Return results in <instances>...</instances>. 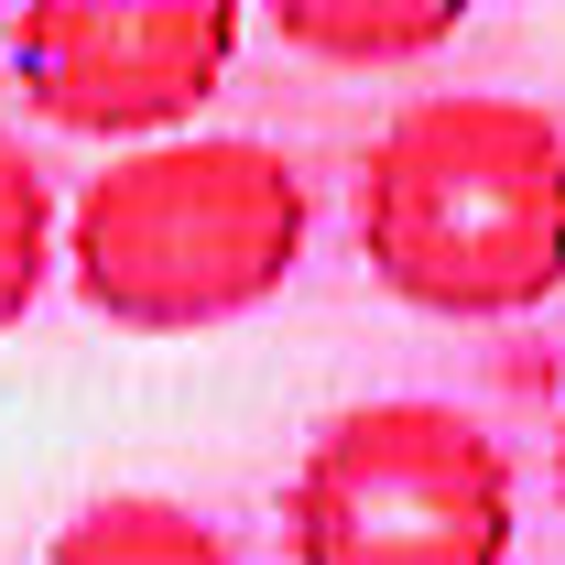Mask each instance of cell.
<instances>
[{
	"instance_id": "1",
	"label": "cell",
	"mask_w": 565,
	"mask_h": 565,
	"mask_svg": "<svg viewBox=\"0 0 565 565\" xmlns=\"http://www.w3.org/2000/svg\"><path fill=\"white\" fill-rule=\"evenodd\" d=\"M359 250L424 316L565 294V120L522 87H424L359 152Z\"/></svg>"
},
{
	"instance_id": "2",
	"label": "cell",
	"mask_w": 565,
	"mask_h": 565,
	"mask_svg": "<svg viewBox=\"0 0 565 565\" xmlns=\"http://www.w3.org/2000/svg\"><path fill=\"white\" fill-rule=\"evenodd\" d=\"M316 239L305 163L250 131H163L109 152L66 217L76 294L120 327H217L294 282Z\"/></svg>"
},
{
	"instance_id": "3",
	"label": "cell",
	"mask_w": 565,
	"mask_h": 565,
	"mask_svg": "<svg viewBox=\"0 0 565 565\" xmlns=\"http://www.w3.org/2000/svg\"><path fill=\"white\" fill-rule=\"evenodd\" d=\"M511 522H522L511 446L435 392L327 414L282 490L294 565H500Z\"/></svg>"
},
{
	"instance_id": "4",
	"label": "cell",
	"mask_w": 565,
	"mask_h": 565,
	"mask_svg": "<svg viewBox=\"0 0 565 565\" xmlns=\"http://www.w3.org/2000/svg\"><path fill=\"white\" fill-rule=\"evenodd\" d=\"M239 55L228 0H33L11 22L22 98L66 131H163Z\"/></svg>"
},
{
	"instance_id": "5",
	"label": "cell",
	"mask_w": 565,
	"mask_h": 565,
	"mask_svg": "<svg viewBox=\"0 0 565 565\" xmlns=\"http://www.w3.org/2000/svg\"><path fill=\"white\" fill-rule=\"evenodd\" d=\"M44 565H239V555H228V533H217L196 500L109 490V500H87L76 522H55Z\"/></svg>"
},
{
	"instance_id": "6",
	"label": "cell",
	"mask_w": 565,
	"mask_h": 565,
	"mask_svg": "<svg viewBox=\"0 0 565 565\" xmlns=\"http://www.w3.org/2000/svg\"><path fill=\"white\" fill-rule=\"evenodd\" d=\"M468 0H273V33L338 66H414L435 44H457Z\"/></svg>"
},
{
	"instance_id": "7",
	"label": "cell",
	"mask_w": 565,
	"mask_h": 565,
	"mask_svg": "<svg viewBox=\"0 0 565 565\" xmlns=\"http://www.w3.org/2000/svg\"><path fill=\"white\" fill-rule=\"evenodd\" d=\"M55 273V185L22 141L0 131V327H22V305Z\"/></svg>"
},
{
	"instance_id": "8",
	"label": "cell",
	"mask_w": 565,
	"mask_h": 565,
	"mask_svg": "<svg viewBox=\"0 0 565 565\" xmlns=\"http://www.w3.org/2000/svg\"><path fill=\"white\" fill-rule=\"evenodd\" d=\"M555 500H565V414H555Z\"/></svg>"
}]
</instances>
